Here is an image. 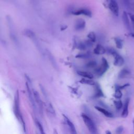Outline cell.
<instances>
[{"label":"cell","mask_w":134,"mask_h":134,"mask_svg":"<svg viewBox=\"0 0 134 134\" xmlns=\"http://www.w3.org/2000/svg\"><path fill=\"white\" fill-rule=\"evenodd\" d=\"M81 117L89 131L92 134H95L96 132V128L93 121L84 113L81 114Z\"/></svg>","instance_id":"6da1fadb"},{"label":"cell","mask_w":134,"mask_h":134,"mask_svg":"<svg viewBox=\"0 0 134 134\" xmlns=\"http://www.w3.org/2000/svg\"><path fill=\"white\" fill-rule=\"evenodd\" d=\"M26 78L27 79L26 85L28 98H29V99L30 100V102L31 104L32 108L34 109H36V102L35 100V98H34V92H33L34 90H32V88L31 82L29 78L27 75H26Z\"/></svg>","instance_id":"7a4b0ae2"},{"label":"cell","mask_w":134,"mask_h":134,"mask_svg":"<svg viewBox=\"0 0 134 134\" xmlns=\"http://www.w3.org/2000/svg\"><path fill=\"white\" fill-rule=\"evenodd\" d=\"M19 91L17 90L15 92L14 96V114L17 118V119L20 121L23 118L20 110V105H19Z\"/></svg>","instance_id":"3957f363"},{"label":"cell","mask_w":134,"mask_h":134,"mask_svg":"<svg viewBox=\"0 0 134 134\" xmlns=\"http://www.w3.org/2000/svg\"><path fill=\"white\" fill-rule=\"evenodd\" d=\"M108 68L109 64L107 60L105 58H103L102 59L101 65L97 69V70H96V74L99 76H102L106 72Z\"/></svg>","instance_id":"277c9868"},{"label":"cell","mask_w":134,"mask_h":134,"mask_svg":"<svg viewBox=\"0 0 134 134\" xmlns=\"http://www.w3.org/2000/svg\"><path fill=\"white\" fill-rule=\"evenodd\" d=\"M109 52L114 56V64L115 65L119 66L123 65V64L124 63V59L120 54H119L116 51L114 50H111Z\"/></svg>","instance_id":"5b68a950"},{"label":"cell","mask_w":134,"mask_h":134,"mask_svg":"<svg viewBox=\"0 0 134 134\" xmlns=\"http://www.w3.org/2000/svg\"><path fill=\"white\" fill-rule=\"evenodd\" d=\"M108 7L110 10L116 16L119 15V6L115 0H109Z\"/></svg>","instance_id":"8992f818"},{"label":"cell","mask_w":134,"mask_h":134,"mask_svg":"<svg viewBox=\"0 0 134 134\" xmlns=\"http://www.w3.org/2000/svg\"><path fill=\"white\" fill-rule=\"evenodd\" d=\"M62 116H63L64 122L68 125V127L69 128V130H70V131L71 133V134H77L76 130V128H75V126H74V124H73V122L64 114H63Z\"/></svg>","instance_id":"52a82bcc"},{"label":"cell","mask_w":134,"mask_h":134,"mask_svg":"<svg viewBox=\"0 0 134 134\" xmlns=\"http://www.w3.org/2000/svg\"><path fill=\"white\" fill-rule=\"evenodd\" d=\"M33 92H34V98H35V100L36 103L38 105L39 108V110H40L41 112L42 113V109H43V104H42V102L41 99V98L40 97V95L39 94V93H38L37 91H36V90H33Z\"/></svg>","instance_id":"ba28073f"},{"label":"cell","mask_w":134,"mask_h":134,"mask_svg":"<svg viewBox=\"0 0 134 134\" xmlns=\"http://www.w3.org/2000/svg\"><path fill=\"white\" fill-rule=\"evenodd\" d=\"M122 20L124 23V25L126 28L129 30L131 31V27H130V21L129 19V17H128V13H127L126 12H124L122 15Z\"/></svg>","instance_id":"9c48e42d"},{"label":"cell","mask_w":134,"mask_h":134,"mask_svg":"<svg viewBox=\"0 0 134 134\" xmlns=\"http://www.w3.org/2000/svg\"><path fill=\"white\" fill-rule=\"evenodd\" d=\"M130 102V98L129 97L125 99V103L123 105L122 107V111L121 114V116L123 118H126L128 115V106H129V104Z\"/></svg>","instance_id":"30bf717a"},{"label":"cell","mask_w":134,"mask_h":134,"mask_svg":"<svg viewBox=\"0 0 134 134\" xmlns=\"http://www.w3.org/2000/svg\"><path fill=\"white\" fill-rule=\"evenodd\" d=\"M73 14L75 15H84L86 16L91 17L92 16V13L91 12L87 9H80L77 10L73 13Z\"/></svg>","instance_id":"8fae6325"},{"label":"cell","mask_w":134,"mask_h":134,"mask_svg":"<svg viewBox=\"0 0 134 134\" xmlns=\"http://www.w3.org/2000/svg\"><path fill=\"white\" fill-rule=\"evenodd\" d=\"M95 108L96 110H97L98 111L100 112L102 114H103L104 116H105L107 117L112 118L114 116L113 114L111 112L109 111L108 110H106V109H105V108H104L103 107H99V106H95Z\"/></svg>","instance_id":"7c38bea8"},{"label":"cell","mask_w":134,"mask_h":134,"mask_svg":"<svg viewBox=\"0 0 134 134\" xmlns=\"http://www.w3.org/2000/svg\"><path fill=\"white\" fill-rule=\"evenodd\" d=\"M85 21L82 19H79L76 21L75 28L76 30H82L85 27Z\"/></svg>","instance_id":"4fadbf2b"},{"label":"cell","mask_w":134,"mask_h":134,"mask_svg":"<svg viewBox=\"0 0 134 134\" xmlns=\"http://www.w3.org/2000/svg\"><path fill=\"white\" fill-rule=\"evenodd\" d=\"M46 110L49 114H50L51 116H55V111L54 110V108L52 105V104L48 102L46 104Z\"/></svg>","instance_id":"5bb4252c"},{"label":"cell","mask_w":134,"mask_h":134,"mask_svg":"<svg viewBox=\"0 0 134 134\" xmlns=\"http://www.w3.org/2000/svg\"><path fill=\"white\" fill-rule=\"evenodd\" d=\"M24 34L26 37L29 38L32 40H35V43L36 44H37V42H36V38L35 34L32 31H31L30 29H26L24 31Z\"/></svg>","instance_id":"9a60e30c"},{"label":"cell","mask_w":134,"mask_h":134,"mask_svg":"<svg viewBox=\"0 0 134 134\" xmlns=\"http://www.w3.org/2000/svg\"><path fill=\"white\" fill-rule=\"evenodd\" d=\"M105 52L106 50L105 48L100 44H97L95 48L94 49V52L96 54H103L105 53Z\"/></svg>","instance_id":"2e32d148"},{"label":"cell","mask_w":134,"mask_h":134,"mask_svg":"<svg viewBox=\"0 0 134 134\" xmlns=\"http://www.w3.org/2000/svg\"><path fill=\"white\" fill-rule=\"evenodd\" d=\"M47 55H48V57L49 58V60H50V62H51V64L53 65V66L54 68L57 69L58 68V65H57V62L55 61V60L53 55L48 50H47Z\"/></svg>","instance_id":"e0dca14e"},{"label":"cell","mask_w":134,"mask_h":134,"mask_svg":"<svg viewBox=\"0 0 134 134\" xmlns=\"http://www.w3.org/2000/svg\"><path fill=\"white\" fill-rule=\"evenodd\" d=\"M77 74L83 77H85L86 79H92L93 78V75L90 73V72H86V71H78L77 72Z\"/></svg>","instance_id":"ac0fdd59"},{"label":"cell","mask_w":134,"mask_h":134,"mask_svg":"<svg viewBox=\"0 0 134 134\" xmlns=\"http://www.w3.org/2000/svg\"><path fill=\"white\" fill-rule=\"evenodd\" d=\"M80 82L82 84L90 85H94L95 84V83L94 81H93L91 79H86V78H83L80 81Z\"/></svg>","instance_id":"d6986e66"},{"label":"cell","mask_w":134,"mask_h":134,"mask_svg":"<svg viewBox=\"0 0 134 134\" xmlns=\"http://www.w3.org/2000/svg\"><path fill=\"white\" fill-rule=\"evenodd\" d=\"M130 73V72L128 70L126 69H124L122 70L119 73L118 77L120 79H122L126 77L127 76H128Z\"/></svg>","instance_id":"ffe728a7"},{"label":"cell","mask_w":134,"mask_h":134,"mask_svg":"<svg viewBox=\"0 0 134 134\" xmlns=\"http://www.w3.org/2000/svg\"><path fill=\"white\" fill-rule=\"evenodd\" d=\"M35 124H36V127L38 128V129H39V131L40 133V134H46L44 131V129H43V126H42V125L41 124V123L37 120V119H35Z\"/></svg>","instance_id":"44dd1931"},{"label":"cell","mask_w":134,"mask_h":134,"mask_svg":"<svg viewBox=\"0 0 134 134\" xmlns=\"http://www.w3.org/2000/svg\"><path fill=\"white\" fill-rule=\"evenodd\" d=\"M114 40H115V42L116 47L118 49H121L122 48V46H123L122 40L118 37L115 38Z\"/></svg>","instance_id":"7402d4cb"},{"label":"cell","mask_w":134,"mask_h":134,"mask_svg":"<svg viewBox=\"0 0 134 134\" xmlns=\"http://www.w3.org/2000/svg\"><path fill=\"white\" fill-rule=\"evenodd\" d=\"M114 105L117 110H119L123 107L122 102L120 99L114 100Z\"/></svg>","instance_id":"603a6c76"},{"label":"cell","mask_w":134,"mask_h":134,"mask_svg":"<svg viewBox=\"0 0 134 134\" xmlns=\"http://www.w3.org/2000/svg\"><path fill=\"white\" fill-rule=\"evenodd\" d=\"M122 96V93L121 91V90H120L119 88H118L117 87H116L115 91V93L114 94V96L116 98L119 99L120 98H121Z\"/></svg>","instance_id":"cb8c5ba5"},{"label":"cell","mask_w":134,"mask_h":134,"mask_svg":"<svg viewBox=\"0 0 134 134\" xmlns=\"http://www.w3.org/2000/svg\"><path fill=\"white\" fill-rule=\"evenodd\" d=\"M87 38L92 42H95L96 41V35L93 31H91L88 34Z\"/></svg>","instance_id":"d4e9b609"},{"label":"cell","mask_w":134,"mask_h":134,"mask_svg":"<svg viewBox=\"0 0 134 134\" xmlns=\"http://www.w3.org/2000/svg\"><path fill=\"white\" fill-rule=\"evenodd\" d=\"M96 65H97V63L94 61H90L86 64V66L89 68H94L95 66H96Z\"/></svg>","instance_id":"484cf974"},{"label":"cell","mask_w":134,"mask_h":134,"mask_svg":"<svg viewBox=\"0 0 134 134\" xmlns=\"http://www.w3.org/2000/svg\"><path fill=\"white\" fill-rule=\"evenodd\" d=\"M124 131V127L122 126H119L116 129V134H121Z\"/></svg>","instance_id":"4316f807"},{"label":"cell","mask_w":134,"mask_h":134,"mask_svg":"<svg viewBox=\"0 0 134 134\" xmlns=\"http://www.w3.org/2000/svg\"><path fill=\"white\" fill-rule=\"evenodd\" d=\"M128 15L129 16L130 19L131 20V22L132 23V25L133 27V28L134 29V15L130 14V13H128Z\"/></svg>","instance_id":"83f0119b"},{"label":"cell","mask_w":134,"mask_h":134,"mask_svg":"<svg viewBox=\"0 0 134 134\" xmlns=\"http://www.w3.org/2000/svg\"><path fill=\"white\" fill-rule=\"evenodd\" d=\"M128 86H129V83H126V84H125L124 85H118V86H116V87H117L118 88H119L120 90H122V89H124L125 88V87H128Z\"/></svg>","instance_id":"f1b7e54d"},{"label":"cell","mask_w":134,"mask_h":134,"mask_svg":"<svg viewBox=\"0 0 134 134\" xmlns=\"http://www.w3.org/2000/svg\"><path fill=\"white\" fill-rule=\"evenodd\" d=\"M123 2L126 7H129V5H130L129 0H123Z\"/></svg>","instance_id":"f546056e"},{"label":"cell","mask_w":134,"mask_h":134,"mask_svg":"<svg viewBox=\"0 0 134 134\" xmlns=\"http://www.w3.org/2000/svg\"><path fill=\"white\" fill-rule=\"evenodd\" d=\"M53 134H58L57 130L55 129H53Z\"/></svg>","instance_id":"4dcf8cb0"},{"label":"cell","mask_w":134,"mask_h":134,"mask_svg":"<svg viewBox=\"0 0 134 134\" xmlns=\"http://www.w3.org/2000/svg\"><path fill=\"white\" fill-rule=\"evenodd\" d=\"M105 134H111V132L109 130H106L105 132Z\"/></svg>","instance_id":"1f68e13d"},{"label":"cell","mask_w":134,"mask_h":134,"mask_svg":"<svg viewBox=\"0 0 134 134\" xmlns=\"http://www.w3.org/2000/svg\"><path fill=\"white\" fill-rule=\"evenodd\" d=\"M130 36L131 37H134V34H133V33H130Z\"/></svg>","instance_id":"d6a6232c"},{"label":"cell","mask_w":134,"mask_h":134,"mask_svg":"<svg viewBox=\"0 0 134 134\" xmlns=\"http://www.w3.org/2000/svg\"><path fill=\"white\" fill-rule=\"evenodd\" d=\"M132 124H133V129H134V119L132 121Z\"/></svg>","instance_id":"836d02e7"},{"label":"cell","mask_w":134,"mask_h":134,"mask_svg":"<svg viewBox=\"0 0 134 134\" xmlns=\"http://www.w3.org/2000/svg\"><path fill=\"white\" fill-rule=\"evenodd\" d=\"M37 134H38V133H37Z\"/></svg>","instance_id":"e575fe53"}]
</instances>
